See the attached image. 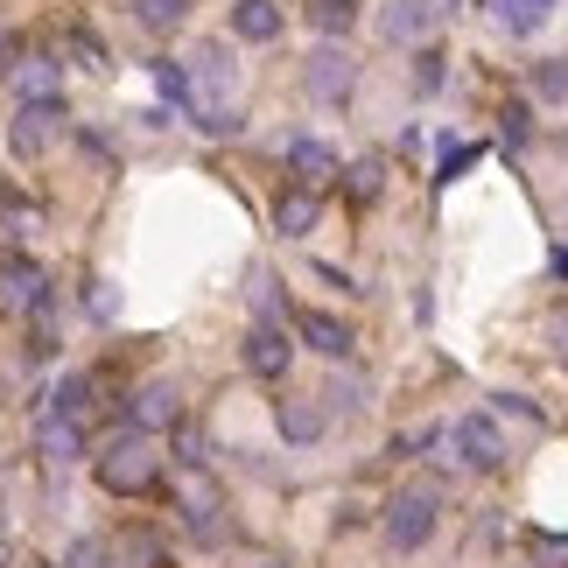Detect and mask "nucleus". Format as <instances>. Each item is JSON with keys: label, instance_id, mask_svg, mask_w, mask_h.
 <instances>
[{"label": "nucleus", "instance_id": "1", "mask_svg": "<svg viewBox=\"0 0 568 568\" xmlns=\"http://www.w3.org/2000/svg\"><path fill=\"white\" fill-rule=\"evenodd\" d=\"M190 126L196 134H211V141H225V134H239V63H232V42H196L190 50Z\"/></svg>", "mask_w": 568, "mask_h": 568}, {"label": "nucleus", "instance_id": "2", "mask_svg": "<svg viewBox=\"0 0 568 568\" xmlns=\"http://www.w3.org/2000/svg\"><path fill=\"white\" fill-rule=\"evenodd\" d=\"M92 470H99V485L113 491V498H141L162 477V449H155V435H148V428H120L113 443L92 456Z\"/></svg>", "mask_w": 568, "mask_h": 568}, {"label": "nucleus", "instance_id": "3", "mask_svg": "<svg viewBox=\"0 0 568 568\" xmlns=\"http://www.w3.org/2000/svg\"><path fill=\"white\" fill-rule=\"evenodd\" d=\"M435 527H443V491H435V485H407V491H393V498H386V513H379V534H386V548H393V555L428 548Z\"/></svg>", "mask_w": 568, "mask_h": 568}, {"label": "nucleus", "instance_id": "4", "mask_svg": "<svg viewBox=\"0 0 568 568\" xmlns=\"http://www.w3.org/2000/svg\"><path fill=\"white\" fill-rule=\"evenodd\" d=\"M176 513H183V527L196 548H217L232 527H225V491H217V477L211 464H183V485H176Z\"/></svg>", "mask_w": 568, "mask_h": 568}, {"label": "nucleus", "instance_id": "5", "mask_svg": "<svg viewBox=\"0 0 568 568\" xmlns=\"http://www.w3.org/2000/svg\"><path fill=\"white\" fill-rule=\"evenodd\" d=\"M302 92L316 105H344L358 92V57L344 50V42H316V50L302 57Z\"/></svg>", "mask_w": 568, "mask_h": 568}, {"label": "nucleus", "instance_id": "6", "mask_svg": "<svg viewBox=\"0 0 568 568\" xmlns=\"http://www.w3.org/2000/svg\"><path fill=\"white\" fill-rule=\"evenodd\" d=\"M50 310V274L36 260H8L0 267V316H42Z\"/></svg>", "mask_w": 568, "mask_h": 568}, {"label": "nucleus", "instance_id": "7", "mask_svg": "<svg viewBox=\"0 0 568 568\" xmlns=\"http://www.w3.org/2000/svg\"><path fill=\"white\" fill-rule=\"evenodd\" d=\"M435 0H386L379 8V42H393V50H422V42L435 36Z\"/></svg>", "mask_w": 568, "mask_h": 568}, {"label": "nucleus", "instance_id": "8", "mask_svg": "<svg viewBox=\"0 0 568 568\" xmlns=\"http://www.w3.org/2000/svg\"><path fill=\"white\" fill-rule=\"evenodd\" d=\"M449 443L470 470H506V435H498L491 414H464V422L449 428Z\"/></svg>", "mask_w": 568, "mask_h": 568}, {"label": "nucleus", "instance_id": "9", "mask_svg": "<svg viewBox=\"0 0 568 568\" xmlns=\"http://www.w3.org/2000/svg\"><path fill=\"white\" fill-rule=\"evenodd\" d=\"M63 126V99H36V105H14V126H8V148L14 155H42Z\"/></svg>", "mask_w": 568, "mask_h": 568}, {"label": "nucleus", "instance_id": "10", "mask_svg": "<svg viewBox=\"0 0 568 568\" xmlns=\"http://www.w3.org/2000/svg\"><path fill=\"white\" fill-rule=\"evenodd\" d=\"M239 358H246L253 379H281V373H288V358H295V344H288L281 323H253L246 344H239Z\"/></svg>", "mask_w": 568, "mask_h": 568}, {"label": "nucleus", "instance_id": "11", "mask_svg": "<svg viewBox=\"0 0 568 568\" xmlns=\"http://www.w3.org/2000/svg\"><path fill=\"white\" fill-rule=\"evenodd\" d=\"M295 337L310 344V352H323V358H352L358 352L352 323H344V316H323V310H295Z\"/></svg>", "mask_w": 568, "mask_h": 568}, {"label": "nucleus", "instance_id": "12", "mask_svg": "<svg viewBox=\"0 0 568 568\" xmlns=\"http://www.w3.org/2000/svg\"><path fill=\"white\" fill-rule=\"evenodd\" d=\"M274 422H281V443L310 449V443H323V428H331V414H323V400H310V393H288V400L274 407Z\"/></svg>", "mask_w": 568, "mask_h": 568}, {"label": "nucleus", "instance_id": "13", "mask_svg": "<svg viewBox=\"0 0 568 568\" xmlns=\"http://www.w3.org/2000/svg\"><path fill=\"white\" fill-rule=\"evenodd\" d=\"M316 217H323V196H316L310 183H295V190L274 196V232H281V239H310Z\"/></svg>", "mask_w": 568, "mask_h": 568}, {"label": "nucleus", "instance_id": "14", "mask_svg": "<svg viewBox=\"0 0 568 568\" xmlns=\"http://www.w3.org/2000/svg\"><path fill=\"white\" fill-rule=\"evenodd\" d=\"M288 169H295V183H331V176H344V162H337V148L331 141H316V134H295L288 141Z\"/></svg>", "mask_w": 568, "mask_h": 568}, {"label": "nucleus", "instance_id": "15", "mask_svg": "<svg viewBox=\"0 0 568 568\" xmlns=\"http://www.w3.org/2000/svg\"><path fill=\"white\" fill-rule=\"evenodd\" d=\"M176 422H183V414H176V386H169V379H148L134 393V422H126V428H148V435H155V428H176Z\"/></svg>", "mask_w": 568, "mask_h": 568}, {"label": "nucleus", "instance_id": "16", "mask_svg": "<svg viewBox=\"0 0 568 568\" xmlns=\"http://www.w3.org/2000/svg\"><path fill=\"white\" fill-rule=\"evenodd\" d=\"M274 36H281L274 0H232V42H274Z\"/></svg>", "mask_w": 568, "mask_h": 568}, {"label": "nucleus", "instance_id": "17", "mask_svg": "<svg viewBox=\"0 0 568 568\" xmlns=\"http://www.w3.org/2000/svg\"><path fill=\"white\" fill-rule=\"evenodd\" d=\"M36 443H42V456H50V464H78V456H84V422H63V414H42Z\"/></svg>", "mask_w": 568, "mask_h": 568}, {"label": "nucleus", "instance_id": "18", "mask_svg": "<svg viewBox=\"0 0 568 568\" xmlns=\"http://www.w3.org/2000/svg\"><path fill=\"white\" fill-rule=\"evenodd\" d=\"M57 57H21L14 63V92H21V105H36V99H57Z\"/></svg>", "mask_w": 568, "mask_h": 568}, {"label": "nucleus", "instance_id": "19", "mask_svg": "<svg viewBox=\"0 0 568 568\" xmlns=\"http://www.w3.org/2000/svg\"><path fill=\"white\" fill-rule=\"evenodd\" d=\"M134 21L148 36H176L190 21V0H134Z\"/></svg>", "mask_w": 568, "mask_h": 568}, {"label": "nucleus", "instance_id": "20", "mask_svg": "<svg viewBox=\"0 0 568 568\" xmlns=\"http://www.w3.org/2000/svg\"><path fill=\"white\" fill-rule=\"evenodd\" d=\"M379 190H386V162H379V155H365V162H352V169H344V196H352L358 211L373 204Z\"/></svg>", "mask_w": 568, "mask_h": 568}, {"label": "nucleus", "instance_id": "21", "mask_svg": "<svg viewBox=\"0 0 568 568\" xmlns=\"http://www.w3.org/2000/svg\"><path fill=\"white\" fill-rule=\"evenodd\" d=\"M302 14H310V29H316V36H331V42H337V36L358 21V0H310Z\"/></svg>", "mask_w": 568, "mask_h": 568}, {"label": "nucleus", "instance_id": "22", "mask_svg": "<svg viewBox=\"0 0 568 568\" xmlns=\"http://www.w3.org/2000/svg\"><path fill=\"white\" fill-rule=\"evenodd\" d=\"M491 8H498V21H506L513 36H534L540 21H548V8H555V0H491Z\"/></svg>", "mask_w": 568, "mask_h": 568}, {"label": "nucleus", "instance_id": "23", "mask_svg": "<svg viewBox=\"0 0 568 568\" xmlns=\"http://www.w3.org/2000/svg\"><path fill=\"white\" fill-rule=\"evenodd\" d=\"M534 99H548V105H568V57H548V63H534Z\"/></svg>", "mask_w": 568, "mask_h": 568}, {"label": "nucleus", "instance_id": "24", "mask_svg": "<svg viewBox=\"0 0 568 568\" xmlns=\"http://www.w3.org/2000/svg\"><path fill=\"white\" fill-rule=\"evenodd\" d=\"M443 78H449V57L435 50V42H422V50H414V92H443Z\"/></svg>", "mask_w": 568, "mask_h": 568}, {"label": "nucleus", "instance_id": "25", "mask_svg": "<svg viewBox=\"0 0 568 568\" xmlns=\"http://www.w3.org/2000/svg\"><path fill=\"white\" fill-rule=\"evenodd\" d=\"M498 126H506V141H513V148H527V141H534V113H527L519 99L498 105Z\"/></svg>", "mask_w": 568, "mask_h": 568}, {"label": "nucleus", "instance_id": "26", "mask_svg": "<svg viewBox=\"0 0 568 568\" xmlns=\"http://www.w3.org/2000/svg\"><path fill=\"white\" fill-rule=\"evenodd\" d=\"M36 225H42V217H36L29 204H21V211L0 204V239H14V246H21V239H36Z\"/></svg>", "mask_w": 568, "mask_h": 568}, {"label": "nucleus", "instance_id": "27", "mask_svg": "<svg viewBox=\"0 0 568 568\" xmlns=\"http://www.w3.org/2000/svg\"><path fill=\"white\" fill-rule=\"evenodd\" d=\"M527 548H534V561H540V568H568V534H534Z\"/></svg>", "mask_w": 568, "mask_h": 568}, {"label": "nucleus", "instance_id": "28", "mask_svg": "<svg viewBox=\"0 0 568 568\" xmlns=\"http://www.w3.org/2000/svg\"><path fill=\"white\" fill-rule=\"evenodd\" d=\"M63 568H113V555H105V540H71Z\"/></svg>", "mask_w": 568, "mask_h": 568}, {"label": "nucleus", "instance_id": "29", "mask_svg": "<svg viewBox=\"0 0 568 568\" xmlns=\"http://www.w3.org/2000/svg\"><path fill=\"white\" fill-rule=\"evenodd\" d=\"M470 162H477V148H456V141H449V148H443V169H435V183H456Z\"/></svg>", "mask_w": 568, "mask_h": 568}, {"label": "nucleus", "instance_id": "30", "mask_svg": "<svg viewBox=\"0 0 568 568\" xmlns=\"http://www.w3.org/2000/svg\"><path fill=\"white\" fill-rule=\"evenodd\" d=\"M71 50L84 57V71H99V78H105V71H113V63H105V50H99V42H92V36H84V29L71 36Z\"/></svg>", "mask_w": 568, "mask_h": 568}, {"label": "nucleus", "instance_id": "31", "mask_svg": "<svg viewBox=\"0 0 568 568\" xmlns=\"http://www.w3.org/2000/svg\"><path fill=\"white\" fill-rule=\"evenodd\" d=\"M548 344L568 358V302H555V310H548Z\"/></svg>", "mask_w": 568, "mask_h": 568}, {"label": "nucleus", "instance_id": "32", "mask_svg": "<svg viewBox=\"0 0 568 568\" xmlns=\"http://www.w3.org/2000/svg\"><path fill=\"white\" fill-rule=\"evenodd\" d=\"M8 63H14V36L0 29V71H8Z\"/></svg>", "mask_w": 568, "mask_h": 568}, {"label": "nucleus", "instance_id": "33", "mask_svg": "<svg viewBox=\"0 0 568 568\" xmlns=\"http://www.w3.org/2000/svg\"><path fill=\"white\" fill-rule=\"evenodd\" d=\"M21 568H42V561H21Z\"/></svg>", "mask_w": 568, "mask_h": 568}, {"label": "nucleus", "instance_id": "34", "mask_svg": "<svg viewBox=\"0 0 568 568\" xmlns=\"http://www.w3.org/2000/svg\"><path fill=\"white\" fill-rule=\"evenodd\" d=\"M456 8H464V0H456Z\"/></svg>", "mask_w": 568, "mask_h": 568}, {"label": "nucleus", "instance_id": "35", "mask_svg": "<svg viewBox=\"0 0 568 568\" xmlns=\"http://www.w3.org/2000/svg\"><path fill=\"white\" fill-rule=\"evenodd\" d=\"M0 196H8V190H0Z\"/></svg>", "mask_w": 568, "mask_h": 568}, {"label": "nucleus", "instance_id": "36", "mask_svg": "<svg viewBox=\"0 0 568 568\" xmlns=\"http://www.w3.org/2000/svg\"><path fill=\"white\" fill-rule=\"evenodd\" d=\"M0 568H8V561H0Z\"/></svg>", "mask_w": 568, "mask_h": 568}, {"label": "nucleus", "instance_id": "37", "mask_svg": "<svg viewBox=\"0 0 568 568\" xmlns=\"http://www.w3.org/2000/svg\"><path fill=\"white\" fill-rule=\"evenodd\" d=\"M267 568H274V561H267Z\"/></svg>", "mask_w": 568, "mask_h": 568}]
</instances>
